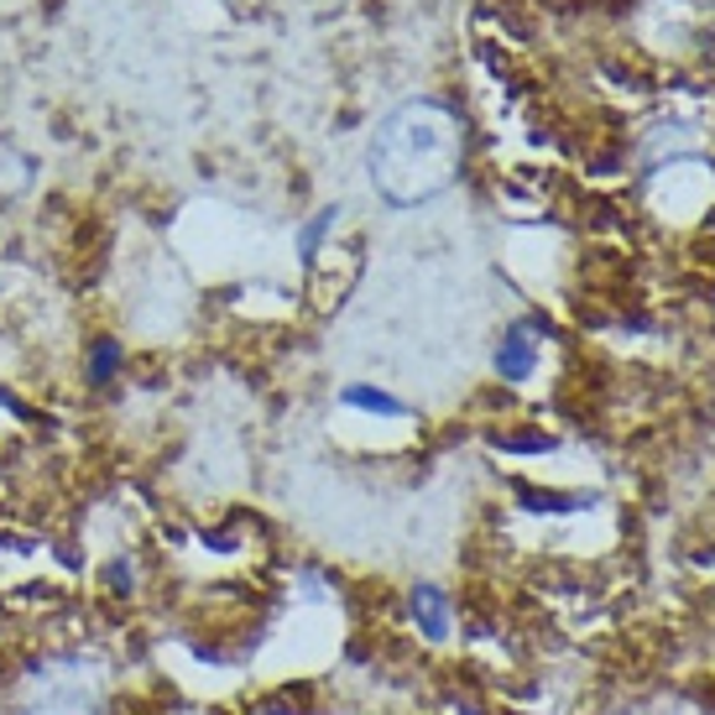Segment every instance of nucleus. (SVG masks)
<instances>
[{
  "instance_id": "f257e3e1",
  "label": "nucleus",
  "mask_w": 715,
  "mask_h": 715,
  "mask_svg": "<svg viewBox=\"0 0 715 715\" xmlns=\"http://www.w3.org/2000/svg\"><path fill=\"white\" fill-rule=\"evenodd\" d=\"M407 611H413V627H418L429 643H444V637H450L454 606H450V591H444V585H433V580L413 585V591H407Z\"/></svg>"
},
{
  "instance_id": "f03ea898",
  "label": "nucleus",
  "mask_w": 715,
  "mask_h": 715,
  "mask_svg": "<svg viewBox=\"0 0 715 715\" xmlns=\"http://www.w3.org/2000/svg\"><path fill=\"white\" fill-rule=\"evenodd\" d=\"M533 371H538V339H533V324H512V330L501 334L497 345V377L512 386L533 382Z\"/></svg>"
},
{
  "instance_id": "7ed1b4c3",
  "label": "nucleus",
  "mask_w": 715,
  "mask_h": 715,
  "mask_svg": "<svg viewBox=\"0 0 715 715\" xmlns=\"http://www.w3.org/2000/svg\"><path fill=\"white\" fill-rule=\"evenodd\" d=\"M120 371H126V345H120L116 334H95L84 345V382L95 386V392H110L120 382Z\"/></svg>"
},
{
  "instance_id": "20e7f679",
  "label": "nucleus",
  "mask_w": 715,
  "mask_h": 715,
  "mask_svg": "<svg viewBox=\"0 0 715 715\" xmlns=\"http://www.w3.org/2000/svg\"><path fill=\"white\" fill-rule=\"evenodd\" d=\"M339 407H350V413H371V418H407V403L397 392H386V386H371V382H350L339 392Z\"/></svg>"
},
{
  "instance_id": "39448f33",
  "label": "nucleus",
  "mask_w": 715,
  "mask_h": 715,
  "mask_svg": "<svg viewBox=\"0 0 715 715\" xmlns=\"http://www.w3.org/2000/svg\"><path fill=\"white\" fill-rule=\"evenodd\" d=\"M334 225H339V210L330 204V210H319V215H313L309 225L298 230V257H303V266H313L319 257H324V240H330Z\"/></svg>"
},
{
  "instance_id": "423d86ee",
  "label": "nucleus",
  "mask_w": 715,
  "mask_h": 715,
  "mask_svg": "<svg viewBox=\"0 0 715 715\" xmlns=\"http://www.w3.org/2000/svg\"><path fill=\"white\" fill-rule=\"evenodd\" d=\"M99 585H105L110 596H136V585H142V570H136V559H131V553H116V559H105V570H99Z\"/></svg>"
}]
</instances>
